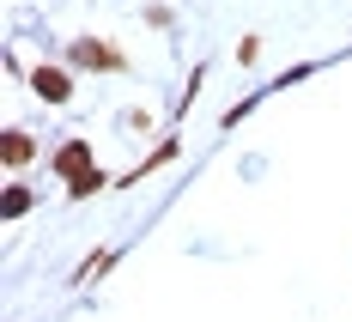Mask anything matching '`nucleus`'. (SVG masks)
<instances>
[{"label": "nucleus", "mask_w": 352, "mask_h": 322, "mask_svg": "<svg viewBox=\"0 0 352 322\" xmlns=\"http://www.w3.org/2000/svg\"><path fill=\"white\" fill-rule=\"evenodd\" d=\"M55 177H67L73 201H85L91 189H104V171H98V158H91V146H85V140H67L61 152H55Z\"/></svg>", "instance_id": "1"}, {"label": "nucleus", "mask_w": 352, "mask_h": 322, "mask_svg": "<svg viewBox=\"0 0 352 322\" xmlns=\"http://www.w3.org/2000/svg\"><path fill=\"white\" fill-rule=\"evenodd\" d=\"M73 67H104V73H122V49H109L98 36H79L73 43Z\"/></svg>", "instance_id": "2"}, {"label": "nucleus", "mask_w": 352, "mask_h": 322, "mask_svg": "<svg viewBox=\"0 0 352 322\" xmlns=\"http://www.w3.org/2000/svg\"><path fill=\"white\" fill-rule=\"evenodd\" d=\"M31 92L43 98V104H67V98H73V79L61 67H36L31 73Z\"/></svg>", "instance_id": "3"}, {"label": "nucleus", "mask_w": 352, "mask_h": 322, "mask_svg": "<svg viewBox=\"0 0 352 322\" xmlns=\"http://www.w3.org/2000/svg\"><path fill=\"white\" fill-rule=\"evenodd\" d=\"M0 152H6V164L19 171V164H31V158H36V140H31V134H19V128H12V134L0 140Z\"/></svg>", "instance_id": "4"}, {"label": "nucleus", "mask_w": 352, "mask_h": 322, "mask_svg": "<svg viewBox=\"0 0 352 322\" xmlns=\"http://www.w3.org/2000/svg\"><path fill=\"white\" fill-rule=\"evenodd\" d=\"M0 213H6V219H25V213H31V189H19V182H12V189H6V201H0Z\"/></svg>", "instance_id": "5"}]
</instances>
